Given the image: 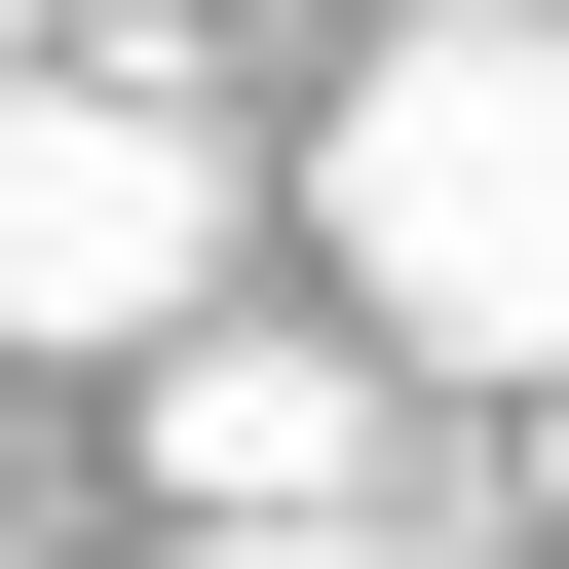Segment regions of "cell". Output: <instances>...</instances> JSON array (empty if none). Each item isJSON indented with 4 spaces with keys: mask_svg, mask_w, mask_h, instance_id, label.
I'll return each instance as SVG.
<instances>
[{
    "mask_svg": "<svg viewBox=\"0 0 569 569\" xmlns=\"http://www.w3.org/2000/svg\"><path fill=\"white\" fill-rule=\"evenodd\" d=\"M305 228H342V305H380L418 380H531V418H569V39H531V0H456V39L342 77Z\"/></svg>",
    "mask_w": 569,
    "mask_h": 569,
    "instance_id": "6da1fadb",
    "label": "cell"
},
{
    "mask_svg": "<svg viewBox=\"0 0 569 569\" xmlns=\"http://www.w3.org/2000/svg\"><path fill=\"white\" fill-rule=\"evenodd\" d=\"M531 456H569V418H531Z\"/></svg>",
    "mask_w": 569,
    "mask_h": 569,
    "instance_id": "8992f818",
    "label": "cell"
},
{
    "mask_svg": "<svg viewBox=\"0 0 569 569\" xmlns=\"http://www.w3.org/2000/svg\"><path fill=\"white\" fill-rule=\"evenodd\" d=\"M152 569H418V531H152Z\"/></svg>",
    "mask_w": 569,
    "mask_h": 569,
    "instance_id": "277c9868",
    "label": "cell"
},
{
    "mask_svg": "<svg viewBox=\"0 0 569 569\" xmlns=\"http://www.w3.org/2000/svg\"><path fill=\"white\" fill-rule=\"evenodd\" d=\"M0 342H77V380H190L228 342V114L190 77H39L0 114Z\"/></svg>",
    "mask_w": 569,
    "mask_h": 569,
    "instance_id": "7a4b0ae2",
    "label": "cell"
},
{
    "mask_svg": "<svg viewBox=\"0 0 569 569\" xmlns=\"http://www.w3.org/2000/svg\"><path fill=\"white\" fill-rule=\"evenodd\" d=\"M0 39H77V0H0Z\"/></svg>",
    "mask_w": 569,
    "mask_h": 569,
    "instance_id": "5b68a950",
    "label": "cell"
},
{
    "mask_svg": "<svg viewBox=\"0 0 569 569\" xmlns=\"http://www.w3.org/2000/svg\"><path fill=\"white\" fill-rule=\"evenodd\" d=\"M152 493H190V531H342V493H380V342H190V380H152Z\"/></svg>",
    "mask_w": 569,
    "mask_h": 569,
    "instance_id": "3957f363",
    "label": "cell"
}]
</instances>
